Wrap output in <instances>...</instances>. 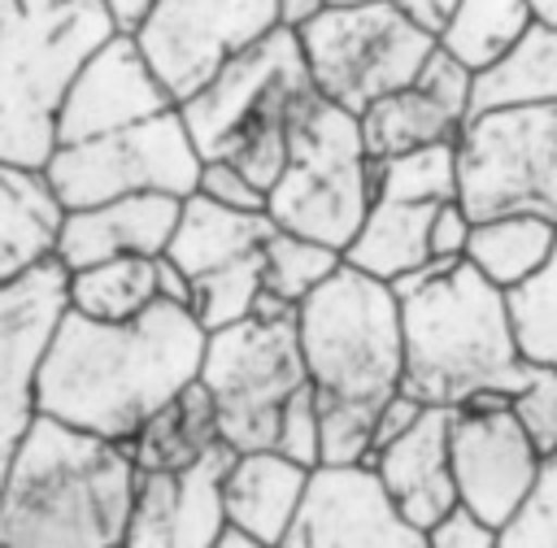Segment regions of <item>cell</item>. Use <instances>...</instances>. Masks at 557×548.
Returning <instances> with one entry per match:
<instances>
[{"label":"cell","instance_id":"obj_40","mask_svg":"<svg viewBox=\"0 0 557 548\" xmlns=\"http://www.w3.org/2000/svg\"><path fill=\"white\" fill-rule=\"evenodd\" d=\"M466 239H470V217L461 213V204L457 200L440 204L431 217V261H461Z\"/></svg>","mask_w":557,"mask_h":548},{"label":"cell","instance_id":"obj_13","mask_svg":"<svg viewBox=\"0 0 557 548\" xmlns=\"http://www.w3.org/2000/svg\"><path fill=\"white\" fill-rule=\"evenodd\" d=\"M448 465L457 505L500 531L531 496L544 457L518 426L509 396H474L448 409Z\"/></svg>","mask_w":557,"mask_h":548},{"label":"cell","instance_id":"obj_14","mask_svg":"<svg viewBox=\"0 0 557 548\" xmlns=\"http://www.w3.org/2000/svg\"><path fill=\"white\" fill-rule=\"evenodd\" d=\"M65 317V270L44 261L13 283H0V483L39 418L35 383L57 322Z\"/></svg>","mask_w":557,"mask_h":548},{"label":"cell","instance_id":"obj_49","mask_svg":"<svg viewBox=\"0 0 557 548\" xmlns=\"http://www.w3.org/2000/svg\"><path fill=\"white\" fill-rule=\"evenodd\" d=\"M109 548H126V544H109Z\"/></svg>","mask_w":557,"mask_h":548},{"label":"cell","instance_id":"obj_7","mask_svg":"<svg viewBox=\"0 0 557 548\" xmlns=\"http://www.w3.org/2000/svg\"><path fill=\"white\" fill-rule=\"evenodd\" d=\"M196 383L209 391L218 439L231 452L274 448L287 396L309 383L296 344V309L261 291L244 322L209 331Z\"/></svg>","mask_w":557,"mask_h":548},{"label":"cell","instance_id":"obj_10","mask_svg":"<svg viewBox=\"0 0 557 548\" xmlns=\"http://www.w3.org/2000/svg\"><path fill=\"white\" fill-rule=\"evenodd\" d=\"M292 30L313 91L348 113H361L379 96L409 87L435 52V35L413 26L392 0L361 9H318Z\"/></svg>","mask_w":557,"mask_h":548},{"label":"cell","instance_id":"obj_35","mask_svg":"<svg viewBox=\"0 0 557 548\" xmlns=\"http://www.w3.org/2000/svg\"><path fill=\"white\" fill-rule=\"evenodd\" d=\"M509 409L540 457L557 452V370L531 365V378L509 396Z\"/></svg>","mask_w":557,"mask_h":548},{"label":"cell","instance_id":"obj_8","mask_svg":"<svg viewBox=\"0 0 557 548\" xmlns=\"http://www.w3.org/2000/svg\"><path fill=\"white\" fill-rule=\"evenodd\" d=\"M370 200L374 183L357 113L313 96L292 126L283 174L265 191L270 226L344 252Z\"/></svg>","mask_w":557,"mask_h":548},{"label":"cell","instance_id":"obj_38","mask_svg":"<svg viewBox=\"0 0 557 548\" xmlns=\"http://www.w3.org/2000/svg\"><path fill=\"white\" fill-rule=\"evenodd\" d=\"M418 87H426L435 100H444L453 113H461V117H470V87H474V74L466 70V65H457L448 52H431L426 57V65L418 70V78H413Z\"/></svg>","mask_w":557,"mask_h":548},{"label":"cell","instance_id":"obj_34","mask_svg":"<svg viewBox=\"0 0 557 548\" xmlns=\"http://www.w3.org/2000/svg\"><path fill=\"white\" fill-rule=\"evenodd\" d=\"M496 548H557V452L544 457L531 496L496 531Z\"/></svg>","mask_w":557,"mask_h":548},{"label":"cell","instance_id":"obj_17","mask_svg":"<svg viewBox=\"0 0 557 548\" xmlns=\"http://www.w3.org/2000/svg\"><path fill=\"white\" fill-rule=\"evenodd\" d=\"M174 109L170 91L157 83L152 65L144 61L135 35L113 30L74 74L61 113H57V148L83 144L96 135L126 130L135 122H148L157 113Z\"/></svg>","mask_w":557,"mask_h":548},{"label":"cell","instance_id":"obj_16","mask_svg":"<svg viewBox=\"0 0 557 548\" xmlns=\"http://www.w3.org/2000/svg\"><path fill=\"white\" fill-rule=\"evenodd\" d=\"M231 457L235 452L226 444H213L191 465L139 470L122 544L126 548H213L226 531L222 474Z\"/></svg>","mask_w":557,"mask_h":548},{"label":"cell","instance_id":"obj_39","mask_svg":"<svg viewBox=\"0 0 557 548\" xmlns=\"http://www.w3.org/2000/svg\"><path fill=\"white\" fill-rule=\"evenodd\" d=\"M426 548H496V526L457 505L435 526H426Z\"/></svg>","mask_w":557,"mask_h":548},{"label":"cell","instance_id":"obj_47","mask_svg":"<svg viewBox=\"0 0 557 548\" xmlns=\"http://www.w3.org/2000/svg\"><path fill=\"white\" fill-rule=\"evenodd\" d=\"M65 0H0V13H30V9H52Z\"/></svg>","mask_w":557,"mask_h":548},{"label":"cell","instance_id":"obj_29","mask_svg":"<svg viewBox=\"0 0 557 548\" xmlns=\"http://www.w3.org/2000/svg\"><path fill=\"white\" fill-rule=\"evenodd\" d=\"M531 26V13L522 0H457L444 30L435 35V48L448 52L470 74L500 61Z\"/></svg>","mask_w":557,"mask_h":548},{"label":"cell","instance_id":"obj_32","mask_svg":"<svg viewBox=\"0 0 557 548\" xmlns=\"http://www.w3.org/2000/svg\"><path fill=\"white\" fill-rule=\"evenodd\" d=\"M339 265H344V252L300 239V235H287V231H270L261 244V291L296 309Z\"/></svg>","mask_w":557,"mask_h":548},{"label":"cell","instance_id":"obj_50","mask_svg":"<svg viewBox=\"0 0 557 548\" xmlns=\"http://www.w3.org/2000/svg\"><path fill=\"white\" fill-rule=\"evenodd\" d=\"M0 548H9V544H0Z\"/></svg>","mask_w":557,"mask_h":548},{"label":"cell","instance_id":"obj_31","mask_svg":"<svg viewBox=\"0 0 557 548\" xmlns=\"http://www.w3.org/2000/svg\"><path fill=\"white\" fill-rule=\"evenodd\" d=\"M505 309H509V326L522 361L557 370V239L548 261L531 278L505 291Z\"/></svg>","mask_w":557,"mask_h":548},{"label":"cell","instance_id":"obj_20","mask_svg":"<svg viewBox=\"0 0 557 548\" xmlns=\"http://www.w3.org/2000/svg\"><path fill=\"white\" fill-rule=\"evenodd\" d=\"M309 474L305 465L278 457L274 448L261 452H235L226 474H222V513L226 526L248 535L261 548H274L287 526L300 513V500L309 491Z\"/></svg>","mask_w":557,"mask_h":548},{"label":"cell","instance_id":"obj_22","mask_svg":"<svg viewBox=\"0 0 557 548\" xmlns=\"http://www.w3.org/2000/svg\"><path fill=\"white\" fill-rule=\"evenodd\" d=\"M65 204L57 200L44 170L0 161V283L57 261Z\"/></svg>","mask_w":557,"mask_h":548},{"label":"cell","instance_id":"obj_1","mask_svg":"<svg viewBox=\"0 0 557 548\" xmlns=\"http://www.w3.org/2000/svg\"><path fill=\"white\" fill-rule=\"evenodd\" d=\"M205 339L191 309L170 300L131 322H91L65 309L39 365L35 404L52 422L131 448L139 426L196 383Z\"/></svg>","mask_w":557,"mask_h":548},{"label":"cell","instance_id":"obj_24","mask_svg":"<svg viewBox=\"0 0 557 548\" xmlns=\"http://www.w3.org/2000/svg\"><path fill=\"white\" fill-rule=\"evenodd\" d=\"M461 122H466L461 113H453L444 100H435L418 83L387 91L357 113L361 144H366L370 161H387V157H400V152H413L426 144H448V139H457Z\"/></svg>","mask_w":557,"mask_h":548},{"label":"cell","instance_id":"obj_26","mask_svg":"<svg viewBox=\"0 0 557 548\" xmlns=\"http://www.w3.org/2000/svg\"><path fill=\"white\" fill-rule=\"evenodd\" d=\"M157 304V257H109L65 270V309L91 322H131Z\"/></svg>","mask_w":557,"mask_h":548},{"label":"cell","instance_id":"obj_42","mask_svg":"<svg viewBox=\"0 0 557 548\" xmlns=\"http://www.w3.org/2000/svg\"><path fill=\"white\" fill-rule=\"evenodd\" d=\"M413 26H422L426 35H440L444 30V22H448V13L457 9V0H392Z\"/></svg>","mask_w":557,"mask_h":548},{"label":"cell","instance_id":"obj_19","mask_svg":"<svg viewBox=\"0 0 557 548\" xmlns=\"http://www.w3.org/2000/svg\"><path fill=\"white\" fill-rule=\"evenodd\" d=\"M387 500L418 531L435 526L448 509H457L453 465H448V409H422V418L366 457Z\"/></svg>","mask_w":557,"mask_h":548},{"label":"cell","instance_id":"obj_23","mask_svg":"<svg viewBox=\"0 0 557 548\" xmlns=\"http://www.w3.org/2000/svg\"><path fill=\"white\" fill-rule=\"evenodd\" d=\"M440 204H400V200H370L357 235L344 248V265L396 283L422 265H431V217Z\"/></svg>","mask_w":557,"mask_h":548},{"label":"cell","instance_id":"obj_41","mask_svg":"<svg viewBox=\"0 0 557 548\" xmlns=\"http://www.w3.org/2000/svg\"><path fill=\"white\" fill-rule=\"evenodd\" d=\"M422 409L426 404H418L413 396H405V391H396L383 409H379V418H374V439H370V452H379L383 444H392L396 435H405L418 418H422Z\"/></svg>","mask_w":557,"mask_h":548},{"label":"cell","instance_id":"obj_43","mask_svg":"<svg viewBox=\"0 0 557 548\" xmlns=\"http://www.w3.org/2000/svg\"><path fill=\"white\" fill-rule=\"evenodd\" d=\"M157 300H170V304H191V283L165 261V257H157Z\"/></svg>","mask_w":557,"mask_h":548},{"label":"cell","instance_id":"obj_6","mask_svg":"<svg viewBox=\"0 0 557 548\" xmlns=\"http://www.w3.org/2000/svg\"><path fill=\"white\" fill-rule=\"evenodd\" d=\"M113 30L104 0L0 13V161L26 170L48 165L61 100L83 61Z\"/></svg>","mask_w":557,"mask_h":548},{"label":"cell","instance_id":"obj_45","mask_svg":"<svg viewBox=\"0 0 557 548\" xmlns=\"http://www.w3.org/2000/svg\"><path fill=\"white\" fill-rule=\"evenodd\" d=\"M278 9H283V26H300L309 13H318L322 4L318 0H278Z\"/></svg>","mask_w":557,"mask_h":548},{"label":"cell","instance_id":"obj_33","mask_svg":"<svg viewBox=\"0 0 557 548\" xmlns=\"http://www.w3.org/2000/svg\"><path fill=\"white\" fill-rule=\"evenodd\" d=\"M261 296V257H248L231 270H218L200 283H191V317L209 331H222L231 322H244Z\"/></svg>","mask_w":557,"mask_h":548},{"label":"cell","instance_id":"obj_11","mask_svg":"<svg viewBox=\"0 0 557 548\" xmlns=\"http://www.w3.org/2000/svg\"><path fill=\"white\" fill-rule=\"evenodd\" d=\"M200 152L178 117V109H165L148 122H135L113 135H96L83 144H61L44 174L57 191V200L70 209L161 191L174 200H187L200 178Z\"/></svg>","mask_w":557,"mask_h":548},{"label":"cell","instance_id":"obj_2","mask_svg":"<svg viewBox=\"0 0 557 548\" xmlns=\"http://www.w3.org/2000/svg\"><path fill=\"white\" fill-rule=\"evenodd\" d=\"M400 300V391L426 409H457L474 396H513L531 365L522 361L505 309L470 261H431L392 283Z\"/></svg>","mask_w":557,"mask_h":548},{"label":"cell","instance_id":"obj_21","mask_svg":"<svg viewBox=\"0 0 557 548\" xmlns=\"http://www.w3.org/2000/svg\"><path fill=\"white\" fill-rule=\"evenodd\" d=\"M270 217L265 213H239V209H222L205 196H187L178 204V222L174 235L165 244V261L187 278L200 283L218 270H231L248 257H261V244L270 235Z\"/></svg>","mask_w":557,"mask_h":548},{"label":"cell","instance_id":"obj_3","mask_svg":"<svg viewBox=\"0 0 557 548\" xmlns=\"http://www.w3.org/2000/svg\"><path fill=\"white\" fill-rule=\"evenodd\" d=\"M139 465L126 444L35 418L0 483V544L109 548L126 535Z\"/></svg>","mask_w":557,"mask_h":548},{"label":"cell","instance_id":"obj_28","mask_svg":"<svg viewBox=\"0 0 557 548\" xmlns=\"http://www.w3.org/2000/svg\"><path fill=\"white\" fill-rule=\"evenodd\" d=\"M553 239H557V226L544 217H531V213L487 217V222H470L461 261H470L492 287L509 291L548 261Z\"/></svg>","mask_w":557,"mask_h":548},{"label":"cell","instance_id":"obj_30","mask_svg":"<svg viewBox=\"0 0 557 548\" xmlns=\"http://www.w3.org/2000/svg\"><path fill=\"white\" fill-rule=\"evenodd\" d=\"M374 200H400V204H448L457 200V148L426 144L387 161H370Z\"/></svg>","mask_w":557,"mask_h":548},{"label":"cell","instance_id":"obj_5","mask_svg":"<svg viewBox=\"0 0 557 548\" xmlns=\"http://www.w3.org/2000/svg\"><path fill=\"white\" fill-rule=\"evenodd\" d=\"M296 344L313 400L379 413L405 374L400 300L352 265H339L296 304Z\"/></svg>","mask_w":557,"mask_h":548},{"label":"cell","instance_id":"obj_36","mask_svg":"<svg viewBox=\"0 0 557 548\" xmlns=\"http://www.w3.org/2000/svg\"><path fill=\"white\" fill-rule=\"evenodd\" d=\"M274 452L296 461V465H305V470H318L322 431H318V404H313V387L309 383L287 396V404L278 413V431H274Z\"/></svg>","mask_w":557,"mask_h":548},{"label":"cell","instance_id":"obj_44","mask_svg":"<svg viewBox=\"0 0 557 548\" xmlns=\"http://www.w3.org/2000/svg\"><path fill=\"white\" fill-rule=\"evenodd\" d=\"M157 0H104V9H109V17H113V26L117 30H135L144 17H148V9H152Z\"/></svg>","mask_w":557,"mask_h":548},{"label":"cell","instance_id":"obj_4","mask_svg":"<svg viewBox=\"0 0 557 548\" xmlns=\"http://www.w3.org/2000/svg\"><path fill=\"white\" fill-rule=\"evenodd\" d=\"M313 96L318 91L305 70L296 30L278 26L231 57L196 96L174 109L200 161H231L244 178L270 191L287 165L292 126Z\"/></svg>","mask_w":557,"mask_h":548},{"label":"cell","instance_id":"obj_12","mask_svg":"<svg viewBox=\"0 0 557 548\" xmlns=\"http://www.w3.org/2000/svg\"><path fill=\"white\" fill-rule=\"evenodd\" d=\"M283 26L278 0H157L131 30L174 104L196 96L231 57Z\"/></svg>","mask_w":557,"mask_h":548},{"label":"cell","instance_id":"obj_48","mask_svg":"<svg viewBox=\"0 0 557 548\" xmlns=\"http://www.w3.org/2000/svg\"><path fill=\"white\" fill-rule=\"evenodd\" d=\"M322 9H361V4H379V0H318Z\"/></svg>","mask_w":557,"mask_h":548},{"label":"cell","instance_id":"obj_15","mask_svg":"<svg viewBox=\"0 0 557 548\" xmlns=\"http://www.w3.org/2000/svg\"><path fill=\"white\" fill-rule=\"evenodd\" d=\"M274 548H426L370 465H318L296 522Z\"/></svg>","mask_w":557,"mask_h":548},{"label":"cell","instance_id":"obj_46","mask_svg":"<svg viewBox=\"0 0 557 548\" xmlns=\"http://www.w3.org/2000/svg\"><path fill=\"white\" fill-rule=\"evenodd\" d=\"M522 4H527L535 26H553L557 30V0H522Z\"/></svg>","mask_w":557,"mask_h":548},{"label":"cell","instance_id":"obj_27","mask_svg":"<svg viewBox=\"0 0 557 548\" xmlns=\"http://www.w3.org/2000/svg\"><path fill=\"white\" fill-rule=\"evenodd\" d=\"M213 444H222L213 400L200 383H191L139 426V435L131 439V457L139 470H178L191 465Z\"/></svg>","mask_w":557,"mask_h":548},{"label":"cell","instance_id":"obj_9","mask_svg":"<svg viewBox=\"0 0 557 548\" xmlns=\"http://www.w3.org/2000/svg\"><path fill=\"white\" fill-rule=\"evenodd\" d=\"M453 148L457 204L470 222L531 213L557 226V104L474 113Z\"/></svg>","mask_w":557,"mask_h":548},{"label":"cell","instance_id":"obj_37","mask_svg":"<svg viewBox=\"0 0 557 548\" xmlns=\"http://www.w3.org/2000/svg\"><path fill=\"white\" fill-rule=\"evenodd\" d=\"M196 196L222 204V209H239V213H265V191L244 178L231 161H205L200 178H196Z\"/></svg>","mask_w":557,"mask_h":548},{"label":"cell","instance_id":"obj_25","mask_svg":"<svg viewBox=\"0 0 557 548\" xmlns=\"http://www.w3.org/2000/svg\"><path fill=\"white\" fill-rule=\"evenodd\" d=\"M522 104H557V30L527 26V35L487 70L474 74L470 87V117L492 109H522Z\"/></svg>","mask_w":557,"mask_h":548},{"label":"cell","instance_id":"obj_18","mask_svg":"<svg viewBox=\"0 0 557 548\" xmlns=\"http://www.w3.org/2000/svg\"><path fill=\"white\" fill-rule=\"evenodd\" d=\"M178 204L183 200L174 196L139 191V196L70 209L61 222V239H57L61 270H83L109 257H161L174 235Z\"/></svg>","mask_w":557,"mask_h":548}]
</instances>
